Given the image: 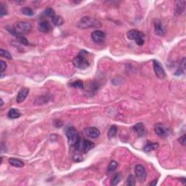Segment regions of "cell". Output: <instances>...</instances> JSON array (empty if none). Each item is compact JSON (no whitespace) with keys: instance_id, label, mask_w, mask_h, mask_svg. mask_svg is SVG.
<instances>
[{"instance_id":"6da1fadb","label":"cell","mask_w":186,"mask_h":186,"mask_svg":"<svg viewBox=\"0 0 186 186\" xmlns=\"http://www.w3.org/2000/svg\"><path fill=\"white\" fill-rule=\"evenodd\" d=\"M6 28L13 36H14L15 34L23 36L30 32L32 29V25L28 22L20 21L15 23L13 27L7 26Z\"/></svg>"},{"instance_id":"7a4b0ae2","label":"cell","mask_w":186,"mask_h":186,"mask_svg":"<svg viewBox=\"0 0 186 186\" xmlns=\"http://www.w3.org/2000/svg\"><path fill=\"white\" fill-rule=\"evenodd\" d=\"M87 55H89L88 52L82 50L80 53L74 59L73 64L75 67L79 69H86L90 65V61L87 58Z\"/></svg>"},{"instance_id":"3957f363","label":"cell","mask_w":186,"mask_h":186,"mask_svg":"<svg viewBox=\"0 0 186 186\" xmlns=\"http://www.w3.org/2000/svg\"><path fill=\"white\" fill-rule=\"evenodd\" d=\"M102 24L99 20L89 16H84L77 23L79 28L86 29L88 28H100Z\"/></svg>"},{"instance_id":"277c9868","label":"cell","mask_w":186,"mask_h":186,"mask_svg":"<svg viewBox=\"0 0 186 186\" xmlns=\"http://www.w3.org/2000/svg\"><path fill=\"white\" fill-rule=\"evenodd\" d=\"M94 142L80 137V139L79 140L77 143L75 145L74 148L77 151H79V152L80 153H82V154H84V153L88 152L89 151L92 149L93 148H94Z\"/></svg>"},{"instance_id":"5b68a950","label":"cell","mask_w":186,"mask_h":186,"mask_svg":"<svg viewBox=\"0 0 186 186\" xmlns=\"http://www.w3.org/2000/svg\"><path fill=\"white\" fill-rule=\"evenodd\" d=\"M66 136L68 138V142L70 146L74 147L75 145L77 143L79 140L80 139V135H79L78 131L74 127H70L67 129L66 130Z\"/></svg>"},{"instance_id":"8992f818","label":"cell","mask_w":186,"mask_h":186,"mask_svg":"<svg viewBox=\"0 0 186 186\" xmlns=\"http://www.w3.org/2000/svg\"><path fill=\"white\" fill-rule=\"evenodd\" d=\"M155 133L161 137H167L171 133V130L166 125L161 123H158L154 127Z\"/></svg>"},{"instance_id":"52a82bcc","label":"cell","mask_w":186,"mask_h":186,"mask_svg":"<svg viewBox=\"0 0 186 186\" xmlns=\"http://www.w3.org/2000/svg\"><path fill=\"white\" fill-rule=\"evenodd\" d=\"M135 172L136 177L137 180L140 182H143L146 180V177H147V173H146V169L142 165L137 164L136 165L135 168Z\"/></svg>"},{"instance_id":"ba28073f","label":"cell","mask_w":186,"mask_h":186,"mask_svg":"<svg viewBox=\"0 0 186 186\" xmlns=\"http://www.w3.org/2000/svg\"><path fill=\"white\" fill-rule=\"evenodd\" d=\"M153 64H154V70L156 76L160 79H164L165 77H166V74L162 65H161V63L158 61H156V60H154V61H153Z\"/></svg>"},{"instance_id":"9c48e42d","label":"cell","mask_w":186,"mask_h":186,"mask_svg":"<svg viewBox=\"0 0 186 186\" xmlns=\"http://www.w3.org/2000/svg\"><path fill=\"white\" fill-rule=\"evenodd\" d=\"M154 32L155 34L159 37H163L166 34V27L160 20H156L154 21Z\"/></svg>"},{"instance_id":"30bf717a","label":"cell","mask_w":186,"mask_h":186,"mask_svg":"<svg viewBox=\"0 0 186 186\" xmlns=\"http://www.w3.org/2000/svg\"><path fill=\"white\" fill-rule=\"evenodd\" d=\"M91 38L93 40V42L98 43V44H100L104 42L105 38H106V34L102 31L96 30L94 31L91 34Z\"/></svg>"},{"instance_id":"8fae6325","label":"cell","mask_w":186,"mask_h":186,"mask_svg":"<svg viewBox=\"0 0 186 186\" xmlns=\"http://www.w3.org/2000/svg\"><path fill=\"white\" fill-rule=\"evenodd\" d=\"M84 133H85L86 136H87L89 138L94 139L99 137L100 132V130H98V128H96V127H90L84 130Z\"/></svg>"},{"instance_id":"7c38bea8","label":"cell","mask_w":186,"mask_h":186,"mask_svg":"<svg viewBox=\"0 0 186 186\" xmlns=\"http://www.w3.org/2000/svg\"><path fill=\"white\" fill-rule=\"evenodd\" d=\"M127 38L131 40H136V39H139V38H143L145 37V34L143 32H140L138 30L136 29H132L130 30L127 34Z\"/></svg>"},{"instance_id":"4fadbf2b","label":"cell","mask_w":186,"mask_h":186,"mask_svg":"<svg viewBox=\"0 0 186 186\" xmlns=\"http://www.w3.org/2000/svg\"><path fill=\"white\" fill-rule=\"evenodd\" d=\"M132 130L134 132L137 134L139 137H142L146 134V129L143 124L142 122L136 124L132 127Z\"/></svg>"},{"instance_id":"5bb4252c","label":"cell","mask_w":186,"mask_h":186,"mask_svg":"<svg viewBox=\"0 0 186 186\" xmlns=\"http://www.w3.org/2000/svg\"><path fill=\"white\" fill-rule=\"evenodd\" d=\"M38 28L42 33H49L52 30V26L48 20H44L39 23Z\"/></svg>"},{"instance_id":"9a60e30c","label":"cell","mask_w":186,"mask_h":186,"mask_svg":"<svg viewBox=\"0 0 186 186\" xmlns=\"http://www.w3.org/2000/svg\"><path fill=\"white\" fill-rule=\"evenodd\" d=\"M29 93V89L28 88H22L19 91L18 96H17V102L18 103H20L23 102L25 100L26 98H27Z\"/></svg>"},{"instance_id":"2e32d148","label":"cell","mask_w":186,"mask_h":186,"mask_svg":"<svg viewBox=\"0 0 186 186\" xmlns=\"http://www.w3.org/2000/svg\"><path fill=\"white\" fill-rule=\"evenodd\" d=\"M158 147V143L157 142H147V143L143 147V151L146 153L151 152V151H154Z\"/></svg>"},{"instance_id":"e0dca14e","label":"cell","mask_w":186,"mask_h":186,"mask_svg":"<svg viewBox=\"0 0 186 186\" xmlns=\"http://www.w3.org/2000/svg\"><path fill=\"white\" fill-rule=\"evenodd\" d=\"M20 116H21V113H20L18 109H16V108H11L8 113V118H11V119L18 118Z\"/></svg>"},{"instance_id":"ac0fdd59","label":"cell","mask_w":186,"mask_h":186,"mask_svg":"<svg viewBox=\"0 0 186 186\" xmlns=\"http://www.w3.org/2000/svg\"><path fill=\"white\" fill-rule=\"evenodd\" d=\"M8 161H9V163L12 165V166L17 168H21L24 166V163L23 161H22L21 160L18 159V158H9V160H8Z\"/></svg>"},{"instance_id":"d6986e66","label":"cell","mask_w":186,"mask_h":186,"mask_svg":"<svg viewBox=\"0 0 186 186\" xmlns=\"http://www.w3.org/2000/svg\"><path fill=\"white\" fill-rule=\"evenodd\" d=\"M185 1L176 2V10H175L176 14L180 15L183 13V11L185 10Z\"/></svg>"},{"instance_id":"ffe728a7","label":"cell","mask_w":186,"mask_h":186,"mask_svg":"<svg viewBox=\"0 0 186 186\" xmlns=\"http://www.w3.org/2000/svg\"><path fill=\"white\" fill-rule=\"evenodd\" d=\"M52 23L56 26H61L64 23V20L60 15H55L52 18Z\"/></svg>"},{"instance_id":"44dd1931","label":"cell","mask_w":186,"mask_h":186,"mask_svg":"<svg viewBox=\"0 0 186 186\" xmlns=\"http://www.w3.org/2000/svg\"><path fill=\"white\" fill-rule=\"evenodd\" d=\"M117 134V127L116 126L112 125L109 128V130L108 132V137L109 139H112L116 136Z\"/></svg>"},{"instance_id":"7402d4cb","label":"cell","mask_w":186,"mask_h":186,"mask_svg":"<svg viewBox=\"0 0 186 186\" xmlns=\"http://www.w3.org/2000/svg\"><path fill=\"white\" fill-rule=\"evenodd\" d=\"M14 37H16L17 40H18L20 43H21L22 44H23V45H28L29 44L28 39L24 37V36L20 35V34H15L14 35Z\"/></svg>"},{"instance_id":"603a6c76","label":"cell","mask_w":186,"mask_h":186,"mask_svg":"<svg viewBox=\"0 0 186 186\" xmlns=\"http://www.w3.org/2000/svg\"><path fill=\"white\" fill-rule=\"evenodd\" d=\"M21 13L22 14L27 15V16H32L34 15V13L33 11L32 8H28V7H24V8H21Z\"/></svg>"},{"instance_id":"cb8c5ba5","label":"cell","mask_w":186,"mask_h":186,"mask_svg":"<svg viewBox=\"0 0 186 186\" xmlns=\"http://www.w3.org/2000/svg\"><path fill=\"white\" fill-rule=\"evenodd\" d=\"M70 85L71 86V87H74V88H77V89H82L84 87L83 82L81 80L75 81V82L70 83Z\"/></svg>"},{"instance_id":"d4e9b609","label":"cell","mask_w":186,"mask_h":186,"mask_svg":"<svg viewBox=\"0 0 186 186\" xmlns=\"http://www.w3.org/2000/svg\"><path fill=\"white\" fill-rule=\"evenodd\" d=\"M44 15L46 17H49V18H52L53 17L56 15V13H55L54 10L50 8H48L45 9V10L44 11Z\"/></svg>"},{"instance_id":"484cf974","label":"cell","mask_w":186,"mask_h":186,"mask_svg":"<svg viewBox=\"0 0 186 186\" xmlns=\"http://www.w3.org/2000/svg\"><path fill=\"white\" fill-rule=\"evenodd\" d=\"M0 56L2 57H4V58H8V59L9 60L13 59V57H12V55L10 54V52L5 50L3 49L0 50Z\"/></svg>"},{"instance_id":"4316f807","label":"cell","mask_w":186,"mask_h":186,"mask_svg":"<svg viewBox=\"0 0 186 186\" xmlns=\"http://www.w3.org/2000/svg\"><path fill=\"white\" fill-rule=\"evenodd\" d=\"M136 183L135 181V177L133 176L132 175H130V176L127 177V185L129 186H133L135 185Z\"/></svg>"},{"instance_id":"83f0119b","label":"cell","mask_w":186,"mask_h":186,"mask_svg":"<svg viewBox=\"0 0 186 186\" xmlns=\"http://www.w3.org/2000/svg\"><path fill=\"white\" fill-rule=\"evenodd\" d=\"M117 166H118V164H117L116 161H111V163H110L109 166H108V172H114L115 170H116Z\"/></svg>"},{"instance_id":"f1b7e54d","label":"cell","mask_w":186,"mask_h":186,"mask_svg":"<svg viewBox=\"0 0 186 186\" xmlns=\"http://www.w3.org/2000/svg\"><path fill=\"white\" fill-rule=\"evenodd\" d=\"M120 180H121V177H120L119 174H116L111 180V185H116L120 182Z\"/></svg>"},{"instance_id":"f546056e","label":"cell","mask_w":186,"mask_h":186,"mask_svg":"<svg viewBox=\"0 0 186 186\" xmlns=\"http://www.w3.org/2000/svg\"><path fill=\"white\" fill-rule=\"evenodd\" d=\"M6 14H7L6 7H5L3 4H1V10H0V15H1V17L2 18V17Z\"/></svg>"},{"instance_id":"4dcf8cb0","label":"cell","mask_w":186,"mask_h":186,"mask_svg":"<svg viewBox=\"0 0 186 186\" xmlns=\"http://www.w3.org/2000/svg\"><path fill=\"white\" fill-rule=\"evenodd\" d=\"M0 65H1V71H2V74H3V72H4L5 70H6L7 63H5L4 61H0Z\"/></svg>"},{"instance_id":"1f68e13d","label":"cell","mask_w":186,"mask_h":186,"mask_svg":"<svg viewBox=\"0 0 186 186\" xmlns=\"http://www.w3.org/2000/svg\"><path fill=\"white\" fill-rule=\"evenodd\" d=\"M135 42H136V44H137L138 46H142V45H143V44H144L143 38H139V39H136Z\"/></svg>"},{"instance_id":"d6a6232c","label":"cell","mask_w":186,"mask_h":186,"mask_svg":"<svg viewBox=\"0 0 186 186\" xmlns=\"http://www.w3.org/2000/svg\"><path fill=\"white\" fill-rule=\"evenodd\" d=\"M74 161H75L76 162H79V161H82L83 160L82 158V156H80V155H76V156H74Z\"/></svg>"},{"instance_id":"836d02e7","label":"cell","mask_w":186,"mask_h":186,"mask_svg":"<svg viewBox=\"0 0 186 186\" xmlns=\"http://www.w3.org/2000/svg\"><path fill=\"white\" fill-rule=\"evenodd\" d=\"M185 140H186V137H185V135H184L183 136H182L180 139H179V142H180V144L182 146H185Z\"/></svg>"},{"instance_id":"e575fe53","label":"cell","mask_w":186,"mask_h":186,"mask_svg":"<svg viewBox=\"0 0 186 186\" xmlns=\"http://www.w3.org/2000/svg\"><path fill=\"white\" fill-rule=\"evenodd\" d=\"M180 181L182 182V183H183V185H185V177H182V178L180 179Z\"/></svg>"},{"instance_id":"d590c367","label":"cell","mask_w":186,"mask_h":186,"mask_svg":"<svg viewBox=\"0 0 186 186\" xmlns=\"http://www.w3.org/2000/svg\"><path fill=\"white\" fill-rule=\"evenodd\" d=\"M157 181H158L157 180H154V182H151V183H150V185H156V182H157Z\"/></svg>"},{"instance_id":"8d00e7d4","label":"cell","mask_w":186,"mask_h":186,"mask_svg":"<svg viewBox=\"0 0 186 186\" xmlns=\"http://www.w3.org/2000/svg\"><path fill=\"white\" fill-rule=\"evenodd\" d=\"M1 100V107H2V106H3V104H4V103H3L2 99H1V100Z\"/></svg>"}]
</instances>
